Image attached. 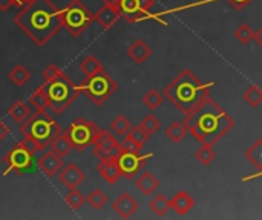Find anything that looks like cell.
<instances>
[{"instance_id":"ab89813d","label":"cell","mask_w":262,"mask_h":220,"mask_svg":"<svg viewBox=\"0 0 262 220\" xmlns=\"http://www.w3.org/2000/svg\"><path fill=\"white\" fill-rule=\"evenodd\" d=\"M141 150V147L137 144V142H134L127 135H126V138L120 142V152H140Z\"/></svg>"},{"instance_id":"f1b7e54d","label":"cell","mask_w":262,"mask_h":220,"mask_svg":"<svg viewBox=\"0 0 262 220\" xmlns=\"http://www.w3.org/2000/svg\"><path fill=\"white\" fill-rule=\"evenodd\" d=\"M195 158L200 164L203 165H210L215 159H216V153L213 150L212 145H206V144H201V147L196 150L195 153Z\"/></svg>"},{"instance_id":"e0dca14e","label":"cell","mask_w":262,"mask_h":220,"mask_svg":"<svg viewBox=\"0 0 262 220\" xmlns=\"http://www.w3.org/2000/svg\"><path fill=\"white\" fill-rule=\"evenodd\" d=\"M97 170L107 184H115L123 176L117 159H100Z\"/></svg>"},{"instance_id":"9a60e30c","label":"cell","mask_w":262,"mask_h":220,"mask_svg":"<svg viewBox=\"0 0 262 220\" xmlns=\"http://www.w3.org/2000/svg\"><path fill=\"white\" fill-rule=\"evenodd\" d=\"M38 168L48 176V178H54L61 168H63V158L58 156L55 152H46L38 161H37Z\"/></svg>"},{"instance_id":"603a6c76","label":"cell","mask_w":262,"mask_h":220,"mask_svg":"<svg viewBox=\"0 0 262 220\" xmlns=\"http://www.w3.org/2000/svg\"><path fill=\"white\" fill-rule=\"evenodd\" d=\"M246 159L250 162V164H253L261 173H259V176L262 175V138L259 139H256L252 145H250V149H247V152H246Z\"/></svg>"},{"instance_id":"9c48e42d","label":"cell","mask_w":262,"mask_h":220,"mask_svg":"<svg viewBox=\"0 0 262 220\" xmlns=\"http://www.w3.org/2000/svg\"><path fill=\"white\" fill-rule=\"evenodd\" d=\"M104 3L117 8L120 15L126 21L137 23L149 17V11L154 6L155 0H104Z\"/></svg>"},{"instance_id":"8d00e7d4","label":"cell","mask_w":262,"mask_h":220,"mask_svg":"<svg viewBox=\"0 0 262 220\" xmlns=\"http://www.w3.org/2000/svg\"><path fill=\"white\" fill-rule=\"evenodd\" d=\"M235 37L238 38V41H239V43L247 44V43H250V41L253 40V37H255V31H253L247 23H243V25L238 28V31L235 32Z\"/></svg>"},{"instance_id":"484cf974","label":"cell","mask_w":262,"mask_h":220,"mask_svg":"<svg viewBox=\"0 0 262 220\" xmlns=\"http://www.w3.org/2000/svg\"><path fill=\"white\" fill-rule=\"evenodd\" d=\"M80 70H81L86 77H91V75H95L97 72L103 70V64H101V61H100L95 55H88V57L80 63Z\"/></svg>"},{"instance_id":"836d02e7","label":"cell","mask_w":262,"mask_h":220,"mask_svg":"<svg viewBox=\"0 0 262 220\" xmlns=\"http://www.w3.org/2000/svg\"><path fill=\"white\" fill-rule=\"evenodd\" d=\"M86 198L75 188V190H69V193L64 198V202L68 204V207H71L72 210H80L81 205L84 204Z\"/></svg>"},{"instance_id":"e575fe53","label":"cell","mask_w":262,"mask_h":220,"mask_svg":"<svg viewBox=\"0 0 262 220\" xmlns=\"http://www.w3.org/2000/svg\"><path fill=\"white\" fill-rule=\"evenodd\" d=\"M140 126H141L149 135H154V133H157V132L160 130L161 123H160V119H158L154 113H149V115H146V116L143 118V121L140 123Z\"/></svg>"},{"instance_id":"7bdbcfd3","label":"cell","mask_w":262,"mask_h":220,"mask_svg":"<svg viewBox=\"0 0 262 220\" xmlns=\"http://www.w3.org/2000/svg\"><path fill=\"white\" fill-rule=\"evenodd\" d=\"M11 6H14V0H0V11H8Z\"/></svg>"},{"instance_id":"f546056e","label":"cell","mask_w":262,"mask_h":220,"mask_svg":"<svg viewBox=\"0 0 262 220\" xmlns=\"http://www.w3.org/2000/svg\"><path fill=\"white\" fill-rule=\"evenodd\" d=\"M244 100L252 107H259L262 104V89L259 86H256V84L249 86L246 93H244Z\"/></svg>"},{"instance_id":"ba28073f","label":"cell","mask_w":262,"mask_h":220,"mask_svg":"<svg viewBox=\"0 0 262 220\" xmlns=\"http://www.w3.org/2000/svg\"><path fill=\"white\" fill-rule=\"evenodd\" d=\"M66 133H68L74 149L78 152H83L84 149L95 144V141L98 139V136L101 133V129L94 121L78 118L69 126Z\"/></svg>"},{"instance_id":"1f68e13d","label":"cell","mask_w":262,"mask_h":220,"mask_svg":"<svg viewBox=\"0 0 262 220\" xmlns=\"http://www.w3.org/2000/svg\"><path fill=\"white\" fill-rule=\"evenodd\" d=\"M111 129H112L117 135L124 136V135H127L129 130L132 129V124H130V121H129L124 115H118V116H115L114 121L111 123Z\"/></svg>"},{"instance_id":"44dd1931","label":"cell","mask_w":262,"mask_h":220,"mask_svg":"<svg viewBox=\"0 0 262 220\" xmlns=\"http://www.w3.org/2000/svg\"><path fill=\"white\" fill-rule=\"evenodd\" d=\"M8 115L15 121V123H25L31 115H32V110L29 107L28 103L18 100L15 101L9 109H8Z\"/></svg>"},{"instance_id":"d590c367","label":"cell","mask_w":262,"mask_h":220,"mask_svg":"<svg viewBox=\"0 0 262 220\" xmlns=\"http://www.w3.org/2000/svg\"><path fill=\"white\" fill-rule=\"evenodd\" d=\"M86 202H88L94 210H100V208H103V205L107 202V196H106L101 190H94V191L86 198Z\"/></svg>"},{"instance_id":"7a4b0ae2","label":"cell","mask_w":262,"mask_h":220,"mask_svg":"<svg viewBox=\"0 0 262 220\" xmlns=\"http://www.w3.org/2000/svg\"><path fill=\"white\" fill-rule=\"evenodd\" d=\"M184 116L183 123L196 141L212 147L235 126L233 118L210 95Z\"/></svg>"},{"instance_id":"f6af8a7d","label":"cell","mask_w":262,"mask_h":220,"mask_svg":"<svg viewBox=\"0 0 262 220\" xmlns=\"http://www.w3.org/2000/svg\"><path fill=\"white\" fill-rule=\"evenodd\" d=\"M0 164H2V159H0Z\"/></svg>"},{"instance_id":"60d3db41","label":"cell","mask_w":262,"mask_h":220,"mask_svg":"<svg viewBox=\"0 0 262 220\" xmlns=\"http://www.w3.org/2000/svg\"><path fill=\"white\" fill-rule=\"evenodd\" d=\"M236 11H241V9H244L250 2H253V0H227Z\"/></svg>"},{"instance_id":"7c38bea8","label":"cell","mask_w":262,"mask_h":220,"mask_svg":"<svg viewBox=\"0 0 262 220\" xmlns=\"http://www.w3.org/2000/svg\"><path fill=\"white\" fill-rule=\"evenodd\" d=\"M94 155L98 159H117L120 155V142L109 130H101L98 139L95 141Z\"/></svg>"},{"instance_id":"8992f818","label":"cell","mask_w":262,"mask_h":220,"mask_svg":"<svg viewBox=\"0 0 262 220\" xmlns=\"http://www.w3.org/2000/svg\"><path fill=\"white\" fill-rule=\"evenodd\" d=\"M78 87H80V92L84 93L94 104L101 106L118 89V84L103 69V70L97 72L95 75L86 77V80L83 83H80Z\"/></svg>"},{"instance_id":"cb8c5ba5","label":"cell","mask_w":262,"mask_h":220,"mask_svg":"<svg viewBox=\"0 0 262 220\" xmlns=\"http://www.w3.org/2000/svg\"><path fill=\"white\" fill-rule=\"evenodd\" d=\"M29 104L37 110V112H45L49 109V101H48V95L45 92V87L40 86L31 96H29Z\"/></svg>"},{"instance_id":"5b68a950","label":"cell","mask_w":262,"mask_h":220,"mask_svg":"<svg viewBox=\"0 0 262 220\" xmlns=\"http://www.w3.org/2000/svg\"><path fill=\"white\" fill-rule=\"evenodd\" d=\"M43 87L48 95L49 109L57 115L63 113L81 93L78 84L72 83L64 72H61L55 80L45 83Z\"/></svg>"},{"instance_id":"d4e9b609","label":"cell","mask_w":262,"mask_h":220,"mask_svg":"<svg viewBox=\"0 0 262 220\" xmlns=\"http://www.w3.org/2000/svg\"><path fill=\"white\" fill-rule=\"evenodd\" d=\"M189 133V129L186 127L184 123H172L167 130H166V136L172 141V142H181Z\"/></svg>"},{"instance_id":"6da1fadb","label":"cell","mask_w":262,"mask_h":220,"mask_svg":"<svg viewBox=\"0 0 262 220\" xmlns=\"http://www.w3.org/2000/svg\"><path fill=\"white\" fill-rule=\"evenodd\" d=\"M14 23L37 46H45L63 28V9L51 0H29L14 15Z\"/></svg>"},{"instance_id":"ee69618b","label":"cell","mask_w":262,"mask_h":220,"mask_svg":"<svg viewBox=\"0 0 262 220\" xmlns=\"http://www.w3.org/2000/svg\"><path fill=\"white\" fill-rule=\"evenodd\" d=\"M253 40L258 43V46H261L262 47V28H259V29L255 32V37H253Z\"/></svg>"},{"instance_id":"ffe728a7","label":"cell","mask_w":262,"mask_h":220,"mask_svg":"<svg viewBox=\"0 0 262 220\" xmlns=\"http://www.w3.org/2000/svg\"><path fill=\"white\" fill-rule=\"evenodd\" d=\"M135 187H137L144 196H150L154 191L158 190L160 182H158V179H157L152 173H143V175L135 181Z\"/></svg>"},{"instance_id":"4fadbf2b","label":"cell","mask_w":262,"mask_h":220,"mask_svg":"<svg viewBox=\"0 0 262 220\" xmlns=\"http://www.w3.org/2000/svg\"><path fill=\"white\" fill-rule=\"evenodd\" d=\"M58 181L61 185H64L68 190H75L83 181H84V173L75 165V164H68L63 167L58 173Z\"/></svg>"},{"instance_id":"74e56055","label":"cell","mask_w":262,"mask_h":220,"mask_svg":"<svg viewBox=\"0 0 262 220\" xmlns=\"http://www.w3.org/2000/svg\"><path fill=\"white\" fill-rule=\"evenodd\" d=\"M18 144H20L21 147H25L26 150L32 152V153H35V152H43V147H41L34 138H31V136H25Z\"/></svg>"},{"instance_id":"83f0119b","label":"cell","mask_w":262,"mask_h":220,"mask_svg":"<svg viewBox=\"0 0 262 220\" xmlns=\"http://www.w3.org/2000/svg\"><path fill=\"white\" fill-rule=\"evenodd\" d=\"M8 77H9V80H11L15 86H23V84H26V83L29 81L31 72H29L25 66L17 64V66H14V69L9 72Z\"/></svg>"},{"instance_id":"ac0fdd59","label":"cell","mask_w":262,"mask_h":220,"mask_svg":"<svg viewBox=\"0 0 262 220\" xmlns=\"http://www.w3.org/2000/svg\"><path fill=\"white\" fill-rule=\"evenodd\" d=\"M193 207H195V199L187 191H178L170 201V208L180 216H186Z\"/></svg>"},{"instance_id":"30bf717a","label":"cell","mask_w":262,"mask_h":220,"mask_svg":"<svg viewBox=\"0 0 262 220\" xmlns=\"http://www.w3.org/2000/svg\"><path fill=\"white\" fill-rule=\"evenodd\" d=\"M152 158V153L140 155V152H120L117 156V162L120 165L121 175L126 179H134L146 165L147 159Z\"/></svg>"},{"instance_id":"5bb4252c","label":"cell","mask_w":262,"mask_h":220,"mask_svg":"<svg viewBox=\"0 0 262 220\" xmlns=\"http://www.w3.org/2000/svg\"><path fill=\"white\" fill-rule=\"evenodd\" d=\"M112 210L123 219L132 217L138 210V202L129 193H121L112 204Z\"/></svg>"},{"instance_id":"277c9868","label":"cell","mask_w":262,"mask_h":220,"mask_svg":"<svg viewBox=\"0 0 262 220\" xmlns=\"http://www.w3.org/2000/svg\"><path fill=\"white\" fill-rule=\"evenodd\" d=\"M20 133L23 136L34 138L45 150L54 141V138L61 133V127L54 119V116L48 113V110L45 112L35 110L34 115H31L25 123H21Z\"/></svg>"},{"instance_id":"52a82bcc","label":"cell","mask_w":262,"mask_h":220,"mask_svg":"<svg viewBox=\"0 0 262 220\" xmlns=\"http://www.w3.org/2000/svg\"><path fill=\"white\" fill-rule=\"evenodd\" d=\"M94 21V14L80 2L71 0L63 9V28L72 37H80Z\"/></svg>"},{"instance_id":"4dcf8cb0","label":"cell","mask_w":262,"mask_h":220,"mask_svg":"<svg viewBox=\"0 0 262 220\" xmlns=\"http://www.w3.org/2000/svg\"><path fill=\"white\" fill-rule=\"evenodd\" d=\"M163 101H164V95H161V93H160L158 90H155V89L149 90V92L143 96L144 106H146L147 109H150V110H157V109L163 104Z\"/></svg>"},{"instance_id":"3957f363","label":"cell","mask_w":262,"mask_h":220,"mask_svg":"<svg viewBox=\"0 0 262 220\" xmlns=\"http://www.w3.org/2000/svg\"><path fill=\"white\" fill-rule=\"evenodd\" d=\"M213 83H203L192 70L180 72L164 89V96L183 113L187 115L209 96Z\"/></svg>"},{"instance_id":"f35d334b","label":"cell","mask_w":262,"mask_h":220,"mask_svg":"<svg viewBox=\"0 0 262 220\" xmlns=\"http://www.w3.org/2000/svg\"><path fill=\"white\" fill-rule=\"evenodd\" d=\"M61 72H63V70H60L55 64H49V66L43 70V80H45V83L55 80L57 77H60Z\"/></svg>"},{"instance_id":"d6986e66","label":"cell","mask_w":262,"mask_h":220,"mask_svg":"<svg viewBox=\"0 0 262 220\" xmlns=\"http://www.w3.org/2000/svg\"><path fill=\"white\" fill-rule=\"evenodd\" d=\"M127 55H129L137 64H143V63L152 55V49L146 44V41L137 38V40L127 47Z\"/></svg>"},{"instance_id":"4316f807","label":"cell","mask_w":262,"mask_h":220,"mask_svg":"<svg viewBox=\"0 0 262 220\" xmlns=\"http://www.w3.org/2000/svg\"><path fill=\"white\" fill-rule=\"evenodd\" d=\"M149 207H150V210H152L158 217L166 216V213H167L169 210H172V208H170V201H169L164 194H157V196L150 201Z\"/></svg>"},{"instance_id":"8fae6325","label":"cell","mask_w":262,"mask_h":220,"mask_svg":"<svg viewBox=\"0 0 262 220\" xmlns=\"http://www.w3.org/2000/svg\"><path fill=\"white\" fill-rule=\"evenodd\" d=\"M5 162L8 165L6 172L3 173L5 176L9 173V172H15L17 175H21L25 172H28L34 162V153L26 150L25 147H21L20 144L15 145L5 158Z\"/></svg>"},{"instance_id":"2e32d148","label":"cell","mask_w":262,"mask_h":220,"mask_svg":"<svg viewBox=\"0 0 262 220\" xmlns=\"http://www.w3.org/2000/svg\"><path fill=\"white\" fill-rule=\"evenodd\" d=\"M120 12H118V9L117 8H114V6H111V5H107V3H104L98 11H97V14H94V20L103 28V29H111L118 20H120Z\"/></svg>"},{"instance_id":"7402d4cb","label":"cell","mask_w":262,"mask_h":220,"mask_svg":"<svg viewBox=\"0 0 262 220\" xmlns=\"http://www.w3.org/2000/svg\"><path fill=\"white\" fill-rule=\"evenodd\" d=\"M49 147H51L52 152H55V153H57L58 156H61V158H64V156L74 149V145H72V142H71V139H69V136H68L66 132L57 135V136L54 138V141L49 144Z\"/></svg>"},{"instance_id":"b9f144b4","label":"cell","mask_w":262,"mask_h":220,"mask_svg":"<svg viewBox=\"0 0 262 220\" xmlns=\"http://www.w3.org/2000/svg\"><path fill=\"white\" fill-rule=\"evenodd\" d=\"M8 135H9V129L6 127L3 121H0V141H3Z\"/></svg>"},{"instance_id":"d6a6232c","label":"cell","mask_w":262,"mask_h":220,"mask_svg":"<svg viewBox=\"0 0 262 220\" xmlns=\"http://www.w3.org/2000/svg\"><path fill=\"white\" fill-rule=\"evenodd\" d=\"M127 136L134 141V142H137L141 149H143V145L149 141V138H150V135L141 127V126H135V127H132L130 130H129V133H127Z\"/></svg>"}]
</instances>
